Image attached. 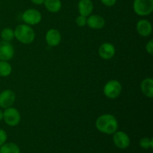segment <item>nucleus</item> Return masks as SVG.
Returning a JSON list of instances; mask_svg holds the SVG:
<instances>
[{"label":"nucleus","mask_w":153,"mask_h":153,"mask_svg":"<svg viewBox=\"0 0 153 153\" xmlns=\"http://www.w3.org/2000/svg\"><path fill=\"white\" fill-rule=\"evenodd\" d=\"M141 91L146 97L152 98L153 97V80L151 78H146L140 85Z\"/></svg>","instance_id":"obj_15"},{"label":"nucleus","mask_w":153,"mask_h":153,"mask_svg":"<svg viewBox=\"0 0 153 153\" xmlns=\"http://www.w3.org/2000/svg\"><path fill=\"white\" fill-rule=\"evenodd\" d=\"M113 141L115 146L119 149H126L130 145V138L128 134L124 131H117L114 133Z\"/></svg>","instance_id":"obj_7"},{"label":"nucleus","mask_w":153,"mask_h":153,"mask_svg":"<svg viewBox=\"0 0 153 153\" xmlns=\"http://www.w3.org/2000/svg\"><path fill=\"white\" fill-rule=\"evenodd\" d=\"M43 4L46 8L52 13H57L61 8V0H45Z\"/></svg>","instance_id":"obj_16"},{"label":"nucleus","mask_w":153,"mask_h":153,"mask_svg":"<svg viewBox=\"0 0 153 153\" xmlns=\"http://www.w3.org/2000/svg\"><path fill=\"white\" fill-rule=\"evenodd\" d=\"M61 33L55 28H51L46 32V41L49 46H58L61 43Z\"/></svg>","instance_id":"obj_11"},{"label":"nucleus","mask_w":153,"mask_h":153,"mask_svg":"<svg viewBox=\"0 0 153 153\" xmlns=\"http://www.w3.org/2000/svg\"><path fill=\"white\" fill-rule=\"evenodd\" d=\"M133 9L139 16H147L153 10V0H134Z\"/></svg>","instance_id":"obj_3"},{"label":"nucleus","mask_w":153,"mask_h":153,"mask_svg":"<svg viewBox=\"0 0 153 153\" xmlns=\"http://www.w3.org/2000/svg\"><path fill=\"white\" fill-rule=\"evenodd\" d=\"M96 127L100 132L111 134L117 131L118 123L113 115L103 114L97 118L96 121Z\"/></svg>","instance_id":"obj_1"},{"label":"nucleus","mask_w":153,"mask_h":153,"mask_svg":"<svg viewBox=\"0 0 153 153\" xmlns=\"http://www.w3.org/2000/svg\"><path fill=\"white\" fill-rule=\"evenodd\" d=\"M146 50L150 55L153 54V40H150L146 45Z\"/></svg>","instance_id":"obj_23"},{"label":"nucleus","mask_w":153,"mask_h":153,"mask_svg":"<svg viewBox=\"0 0 153 153\" xmlns=\"http://www.w3.org/2000/svg\"><path fill=\"white\" fill-rule=\"evenodd\" d=\"M16 100V95L10 90H4L0 93V107L7 108L11 107Z\"/></svg>","instance_id":"obj_9"},{"label":"nucleus","mask_w":153,"mask_h":153,"mask_svg":"<svg viewBox=\"0 0 153 153\" xmlns=\"http://www.w3.org/2000/svg\"><path fill=\"white\" fill-rule=\"evenodd\" d=\"M22 19L27 25H34L40 23L42 19V15L37 9L29 8L23 12Z\"/></svg>","instance_id":"obj_6"},{"label":"nucleus","mask_w":153,"mask_h":153,"mask_svg":"<svg viewBox=\"0 0 153 153\" xmlns=\"http://www.w3.org/2000/svg\"><path fill=\"white\" fill-rule=\"evenodd\" d=\"M79 11L80 15L89 16L94 10V4L91 0H80L79 2Z\"/></svg>","instance_id":"obj_14"},{"label":"nucleus","mask_w":153,"mask_h":153,"mask_svg":"<svg viewBox=\"0 0 153 153\" xmlns=\"http://www.w3.org/2000/svg\"><path fill=\"white\" fill-rule=\"evenodd\" d=\"M31 2L34 4H37V5H40V4H43L44 3L45 0H31Z\"/></svg>","instance_id":"obj_25"},{"label":"nucleus","mask_w":153,"mask_h":153,"mask_svg":"<svg viewBox=\"0 0 153 153\" xmlns=\"http://www.w3.org/2000/svg\"><path fill=\"white\" fill-rule=\"evenodd\" d=\"M122 92V85L118 81L111 80L108 82L103 88L105 96L109 99H116Z\"/></svg>","instance_id":"obj_4"},{"label":"nucleus","mask_w":153,"mask_h":153,"mask_svg":"<svg viewBox=\"0 0 153 153\" xmlns=\"http://www.w3.org/2000/svg\"><path fill=\"white\" fill-rule=\"evenodd\" d=\"M3 120V111L1 110H0V121Z\"/></svg>","instance_id":"obj_26"},{"label":"nucleus","mask_w":153,"mask_h":153,"mask_svg":"<svg viewBox=\"0 0 153 153\" xmlns=\"http://www.w3.org/2000/svg\"><path fill=\"white\" fill-rule=\"evenodd\" d=\"M136 28L142 37H148L152 34V24L147 19H140L137 22Z\"/></svg>","instance_id":"obj_13"},{"label":"nucleus","mask_w":153,"mask_h":153,"mask_svg":"<svg viewBox=\"0 0 153 153\" xmlns=\"http://www.w3.org/2000/svg\"><path fill=\"white\" fill-rule=\"evenodd\" d=\"M12 67L7 61H0V76L7 77L11 73Z\"/></svg>","instance_id":"obj_18"},{"label":"nucleus","mask_w":153,"mask_h":153,"mask_svg":"<svg viewBox=\"0 0 153 153\" xmlns=\"http://www.w3.org/2000/svg\"><path fill=\"white\" fill-rule=\"evenodd\" d=\"M3 119L5 123L10 126H16L19 123L21 120L19 111L15 108L9 107L3 112Z\"/></svg>","instance_id":"obj_5"},{"label":"nucleus","mask_w":153,"mask_h":153,"mask_svg":"<svg viewBox=\"0 0 153 153\" xmlns=\"http://www.w3.org/2000/svg\"><path fill=\"white\" fill-rule=\"evenodd\" d=\"M1 37L4 41L10 42L14 37V31L10 28H5L1 31Z\"/></svg>","instance_id":"obj_19"},{"label":"nucleus","mask_w":153,"mask_h":153,"mask_svg":"<svg viewBox=\"0 0 153 153\" xmlns=\"http://www.w3.org/2000/svg\"><path fill=\"white\" fill-rule=\"evenodd\" d=\"M14 37L20 43L29 44L34 41L35 38V32L29 25L21 24L15 28Z\"/></svg>","instance_id":"obj_2"},{"label":"nucleus","mask_w":153,"mask_h":153,"mask_svg":"<svg viewBox=\"0 0 153 153\" xmlns=\"http://www.w3.org/2000/svg\"><path fill=\"white\" fill-rule=\"evenodd\" d=\"M140 146L142 148L145 149H149V148L153 147V139L148 138V137H143L142 139H140Z\"/></svg>","instance_id":"obj_20"},{"label":"nucleus","mask_w":153,"mask_h":153,"mask_svg":"<svg viewBox=\"0 0 153 153\" xmlns=\"http://www.w3.org/2000/svg\"><path fill=\"white\" fill-rule=\"evenodd\" d=\"M87 24L93 29H101L105 25V20L102 16L98 14L90 15L87 19Z\"/></svg>","instance_id":"obj_12"},{"label":"nucleus","mask_w":153,"mask_h":153,"mask_svg":"<svg viewBox=\"0 0 153 153\" xmlns=\"http://www.w3.org/2000/svg\"><path fill=\"white\" fill-rule=\"evenodd\" d=\"M14 55V48L10 42H0V61H10Z\"/></svg>","instance_id":"obj_8"},{"label":"nucleus","mask_w":153,"mask_h":153,"mask_svg":"<svg viewBox=\"0 0 153 153\" xmlns=\"http://www.w3.org/2000/svg\"><path fill=\"white\" fill-rule=\"evenodd\" d=\"M76 22L79 27H83L85 25H87V17L86 16L79 15L76 19Z\"/></svg>","instance_id":"obj_21"},{"label":"nucleus","mask_w":153,"mask_h":153,"mask_svg":"<svg viewBox=\"0 0 153 153\" xmlns=\"http://www.w3.org/2000/svg\"><path fill=\"white\" fill-rule=\"evenodd\" d=\"M103 4L108 7H111V6L114 5L117 2V0H101Z\"/></svg>","instance_id":"obj_24"},{"label":"nucleus","mask_w":153,"mask_h":153,"mask_svg":"<svg viewBox=\"0 0 153 153\" xmlns=\"http://www.w3.org/2000/svg\"><path fill=\"white\" fill-rule=\"evenodd\" d=\"M99 55L104 60L111 59L115 55L114 46L110 43H103L99 49Z\"/></svg>","instance_id":"obj_10"},{"label":"nucleus","mask_w":153,"mask_h":153,"mask_svg":"<svg viewBox=\"0 0 153 153\" xmlns=\"http://www.w3.org/2000/svg\"><path fill=\"white\" fill-rule=\"evenodd\" d=\"M7 133L4 130L0 128V146H2L7 140Z\"/></svg>","instance_id":"obj_22"},{"label":"nucleus","mask_w":153,"mask_h":153,"mask_svg":"<svg viewBox=\"0 0 153 153\" xmlns=\"http://www.w3.org/2000/svg\"><path fill=\"white\" fill-rule=\"evenodd\" d=\"M0 153H20V149L16 143H4L0 146Z\"/></svg>","instance_id":"obj_17"}]
</instances>
